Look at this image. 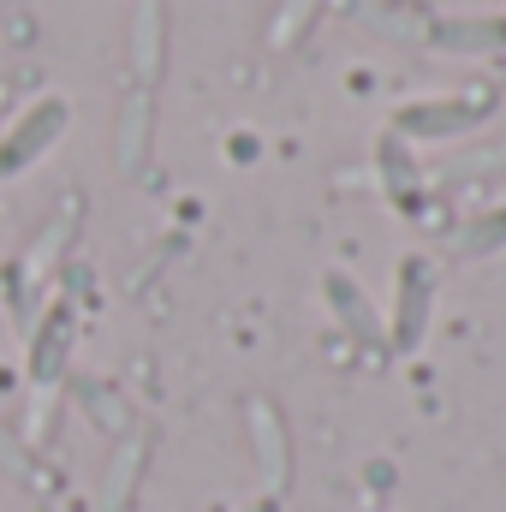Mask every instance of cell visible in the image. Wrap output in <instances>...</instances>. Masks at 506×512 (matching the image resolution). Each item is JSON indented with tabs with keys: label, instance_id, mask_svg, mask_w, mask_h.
I'll return each mask as SVG.
<instances>
[{
	"label": "cell",
	"instance_id": "2",
	"mask_svg": "<svg viewBox=\"0 0 506 512\" xmlns=\"http://www.w3.org/2000/svg\"><path fill=\"white\" fill-rule=\"evenodd\" d=\"M66 352H72V316H66V310L36 316L30 334H24V370H30V382L54 387L60 370H66Z\"/></svg>",
	"mask_w": 506,
	"mask_h": 512
},
{
	"label": "cell",
	"instance_id": "1",
	"mask_svg": "<svg viewBox=\"0 0 506 512\" xmlns=\"http://www.w3.org/2000/svg\"><path fill=\"white\" fill-rule=\"evenodd\" d=\"M66 102L60 96H36L30 108H18V120L0 131V179H18L24 167H36L48 149H54V137L66 131Z\"/></svg>",
	"mask_w": 506,
	"mask_h": 512
}]
</instances>
